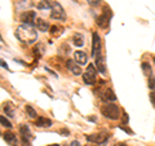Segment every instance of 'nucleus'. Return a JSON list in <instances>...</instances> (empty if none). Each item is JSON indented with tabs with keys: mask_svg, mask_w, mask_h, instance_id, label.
Listing matches in <instances>:
<instances>
[{
	"mask_svg": "<svg viewBox=\"0 0 155 146\" xmlns=\"http://www.w3.org/2000/svg\"><path fill=\"white\" fill-rule=\"evenodd\" d=\"M16 38L19 41L25 43V44H32V43L36 41L38 39V32L36 28L32 25H19L16 30Z\"/></svg>",
	"mask_w": 155,
	"mask_h": 146,
	"instance_id": "1",
	"label": "nucleus"
},
{
	"mask_svg": "<svg viewBox=\"0 0 155 146\" xmlns=\"http://www.w3.org/2000/svg\"><path fill=\"white\" fill-rule=\"evenodd\" d=\"M101 114L110 120H118L120 118V110L114 104H106L101 108Z\"/></svg>",
	"mask_w": 155,
	"mask_h": 146,
	"instance_id": "2",
	"label": "nucleus"
},
{
	"mask_svg": "<svg viewBox=\"0 0 155 146\" xmlns=\"http://www.w3.org/2000/svg\"><path fill=\"white\" fill-rule=\"evenodd\" d=\"M51 17L52 19H56V21H66V13L60 3H52Z\"/></svg>",
	"mask_w": 155,
	"mask_h": 146,
	"instance_id": "3",
	"label": "nucleus"
},
{
	"mask_svg": "<svg viewBox=\"0 0 155 146\" xmlns=\"http://www.w3.org/2000/svg\"><path fill=\"white\" fill-rule=\"evenodd\" d=\"M96 74H97V71H96L94 65H92V64L88 65V69H87V71L83 74V80L85 84L93 85L96 83Z\"/></svg>",
	"mask_w": 155,
	"mask_h": 146,
	"instance_id": "4",
	"label": "nucleus"
},
{
	"mask_svg": "<svg viewBox=\"0 0 155 146\" xmlns=\"http://www.w3.org/2000/svg\"><path fill=\"white\" fill-rule=\"evenodd\" d=\"M110 17H111V13H110V9L107 7L104 8V12L102 14L97 18V25H98L101 28H106L109 26V22H110Z\"/></svg>",
	"mask_w": 155,
	"mask_h": 146,
	"instance_id": "5",
	"label": "nucleus"
},
{
	"mask_svg": "<svg viewBox=\"0 0 155 146\" xmlns=\"http://www.w3.org/2000/svg\"><path fill=\"white\" fill-rule=\"evenodd\" d=\"M101 53V38L97 32L92 34V57H97Z\"/></svg>",
	"mask_w": 155,
	"mask_h": 146,
	"instance_id": "6",
	"label": "nucleus"
},
{
	"mask_svg": "<svg viewBox=\"0 0 155 146\" xmlns=\"http://www.w3.org/2000/svg\"><path fill=\"white\" fill-rule=\"evenodd\" d=\"M21 22H23L25 25H32V23H35L36 21V13L32 12V11H27V12H23L21 14Z\"/></svg>",
	"mask_w": 155,
	"mask_h": 146,
	"instance_id": "7",
	"label": "nucleus"
},
{
	"mask_svg": "<svg viewBox=\"0 0 155 146\" xmlns=\"http://www.w3.org/2000/svg\"><path fill=\"white\" fill-rule=\"evenodd\" d=\"M107 138H109V136L105 133H94V134L87 136V141L94 142V144H104V142H106Z\"/></svg>",
	"mask_w": 155,
	"mask_h": 146,
	"instance_id": "8",
	"label": "nucleus"
},
{
	"mask_svg": "<svg viewBox=\"0 0 155 146\" xmlns=\"http://www.w3.org/2000/svg\"><path fill=\"white\" fill-rule=\"evenodd\" d=\"M74 60L76 61L78 65L84 66V65H87V61H88V56H87V53L83 51H76V52H74Z\"/></svg>",
	"mask_w": 155,
	"mask_h": 146,
	"instance_id": "9",
	"label": "nucleus"
},
{
	"mask_svg": "<svg viewBox=\"0 0 155 146\" xmlns=\"http://www.w3.org/2000/svg\"><path fill=\"white\" fill-rule=\"evenodd\" d=\"M66 66H67V69H69L74 75H76V76L81 75V67H80V65L76 64L75 60H67L66 61Z\"/></svg>",
	"mask_w": 155,
	"mask_h": 146,
	"instance_id": "10",
	"label": "nucleus"
},
{
	"mask_svg": "<svg viewBox=\"0 0 155 146\" xmlns=\"http://www.w3.org/2000/svg\"><path fill=\"white\" fill-rule=\"evenodd\" d=\"M96 67H97V70H98V72H101V74H105L106 72L105 57L102 56V53H100V55L96 57Z\"/></svg>",
	"mask_w": 155,
	"mask_h": 146,
	"instance_id": "11",
	"label": "nucleus"
},
{
	"mask_svg": "<svg viewBox=\"0 0 155 146\" xmlns=\"http://www.w3.org/2000/svg\"><path fill=\"white\" fill-rule=\"evenodd\" d=\"M35 26H36V30L41 31V32H45V31L49 30V23H48L47 21H44L43 18H36Z\"/></svg>",
	"mask_w": 155,
	"mask_h": 146,
	"instance_id": "12",
	"label": "nucleus"
},
{
	"mask_svg": "<svg viewBox=\"0 0 155 146\" xmlns=\"http://www.w3.org/2000/svg\"><path fill=\"white\" fill-rule=\"evenodd\" d=\"M36 127L39 128H48L52 125V120L48 119V118H44V116H39V118L36 119Z\"/></svg>",
	"mask_w": 155,
	"mask_h": 146,
	"instance_id": "13",
	"label": "nucleus"
},
{
	"mask_svg": "<svg viewBox=\"0 0 155 146\" xmlns=\"http://www.w3.org/2000/svg\"><path fill=\"white\" fill-rule=\"evenodd\" d=\"M19 132H21L22 137H23V141H25V142H27L30 138H32L31 137V131H30V128H28L27 124H22L21 127H19Z\"/></svg>",
	"mask_w": 155,
	"mask_h": 146,
	"instance_id": "14",
	"label": "nucleus"
},
{
	"mask_svg": "<svg viewBox=\"0 0 155 146\" xmlns=\"http://www.w3.org/2000/svg\"><path fill=\"white\" fill-rule=\"evenodd\" d=\"M101 97H102V100H104V101H106V102L116 101V96H115V93L113 92V89H110V88L105 89V91H104V95L101 96Z\"/></svg>",
	"mask_w": 155,
	"mask_h": 146,
	"instance_id": "15",
	"label": "nucleus"
},
{
	"mask_svg": "<svg viewBox=\"0 0 155 146\" xmlns=\"http://www.w3.org/2000/svg\"><path fill=\"white\" fill-rule=\"evenodd\" d=\"M72 43H74V45H76V47H83L84 45L83 34H80V32L74 34V36H72Z\"/></svg>",
	"mask_w": 155,
	"mask_h": 146,
	"instance_id": "16",
	"label": "nucleus"
},
{
	"mask_svg": "<svg viewBox=\"0 0 155 146\" xmlns=\"http://www.w3.org/2000/svg\"><path fill=\"white\" fill-rule=\"evenodd\" d=\"M3 138L5 140L8 144H11V145L16 146V144H17V137H16V134L12 133V132H4V133H3Z\"/></svg>",
	"mask_w": 155,
	"mask_h": 146,
	"instance_id": "17",
	"label": "nucleus"
},
{
	"mask_svg": "<svg viewBox=\"0 0 155 146\" xmlns=\"http://www.w3.org/2000/svg\"><path fill=\"white\" fill-rule=\"evenodd\" d=\"M4 111H5V115L11 116V118L14 116V109H13V105L11 102H5V104H4Z\"/></svg>",
	"mask_w": 155,
	"mask_h": 146,
	"instance_id": "18",
	"label": "nucleus"
},
{
	"mask_svg": "<svg viewBox=\"0 0 155 146\" xmlns=\"http://www.w3.org/2000/svg\"><path fill=\"white\" fill-rule=\"evenodd\" d=\"M25 110H26V113L28 114V116H30V118H34V119H38V118H39V116H38V113H36V110L34 109L32 106H30V105H26Z\"/></svg>",
	"mask_w": 155,
	"mask_h": 146,
	"instance_id": "19",
	"label": "nucleus"
},
{
	"mask_svg": "<svg viewBox=\"0 0 155 146\" xmlns=\"http://www.w3.org/2000/svg\"><path fill=\"white\" fill-rule=\"evenodd\" d=\"M141 67H142V71H143V74H145V75L151 76L153 70H151V66H150V65L147 64V62H143V64L141 65Z\"/></svg>",
	"mask_w": 155,
	"mask_h": 146,
	"instance_id": "20",
	"label": "nucleus"
},
{
	"mask_svg": "<svg viewBox=\"0 0 155 146\" xmlns=\"http://www.w3.org/2000/svg\"><path fill=\"white\" fill-rule=\"evenodd\" d=\"M52 8V4L48 0H40V3L38 4V9H48Z\"/></svg>",
	"mask_w": 155,
	"mask_h": 146,
	"instance_id": "21",
	"label": "nucleus"
},
{
	"mask_svg": "<svg viewBox=\"0 0 155 146\" xmlns=\"http://www.w3.org/2000/svg\"><path fill=\"white\" fill-rule=\"evenodd\" d=\"M0 123H2V125H3V127H5V128H12V127H13L12 123H11V121H9L4 115L0 116Z\"/></svg>",
	"mask_w": 155,
	"mask_h": 146,
	"instance_id": "22",
	"label": "nucleus"
},
{
	"mask_svg": "<svg viewBox=\"0 0 155 146\" xmlns=\"http://www.w3.org/2000/svg\"><path fill=\"white\" fill-rule=\"evenodd\" d=\"M149 88L151 91H155V78L154 76L149 78Z\"/></svg>",
	"mask_w": 155,
	"mask_h": 146,
	"instance_id": "23",
	"label": "nucleus"
},
{
	"mask_svg": "<svg viewBox=\"0 0 155 146\" xmlns=\"http://www.w3.org/2000/svg\"><path fill=\"white\" fill-rule=\"evenodd\" d=\"M87 3H88L89 5H92V7H97L101 3V0H87Z\"/></svg>",
	"mask_w": 155,
	"mask_h": 146,
	"instance_id": "24",
	"label": "nucleus"
},
{
	"mask_svg": "<svg viewBox=\"0 0 155 146\" xmlns=\"http://www.w3.org/2000/svg\"><path fill=\"white\" fill-rule=\"evenodd\" d=\"M150 101H151L153 106L155 108V92H151V93H150Z\"/></svg>",
	"mask_w": 155,
	"mask_h": 146,
	"instance_id": "25",
	"label": "nucleus"
},
{
	"mask_svg": "<svg viewBox=\"0 0 155 146\" xmlns=\"http://www.w3.org/2000/svg\"><path fill=\"white\" fill-rule=\"evenodd\" d=\"M57 31H58L57 26H52L51 27V34H52V35H57Z\"/></svg>",
	"mask_w": 155,
	"mask_h": 146,
	"instance_id": "26",
	"label": "nucleus"
},
{
	"mask_svg": "<svg viewBox=\"0 0 155 146\" xmlns=\"http://www.w3.org/2000/svg\"><path fill=\"white\" fill-rule=\"evenodd\" d=\"M123 123L124 124L128 123V115H127V113H123Z\"/></svg>",
	"mask_w": 155,
	"mask_h": 146,
	"instance_id": "27",
	"label": "nucleus"
},
{
	"mask_svg": "<svg viewBox=\"0 0 155 146\" xmlns=\"http://www.w3.org/2000/svg\"><path fill=\"white\" fill-rule=\"evenodd\" d=\"M70 146H80V144H79V141H72Z\"/></svg>",
	"mask_w": 155,
	"mask_h": 146,
	"instance_id": "28",
	"label": "nucleus"
},
{
	"mask_svg": "<svg viewBox=\"0 0 155 146\" xmlns=\"http://www.w3.org/2000/svg\"><path fill=\"white\" fill-rule=\"evenodd\" d=\"M2 66H3V67H5V69H8V65H7V62L4 61V60H2Z\"/></svg>",
	"mask_w": 155,
	"mask_h": 146,
	"instance_id": "29",
	"label": "nucleus"
},
{
	"mask_svg": "<svg viewBox=\"0 0 155 146\" xmlns=\"http://www.w3.org/2000/svg\"><path fill=\"white\" fill-rule=\"evenodd\" d=\"M61 133H62V134H66V136H67V134H69V131H67V129H62V131H61Z\"/></svg>",
	"mask_w": 155,
	"mask_h": 146,
	"instance_id": "30",
	"label": "nucleus"
},
{
	"mask_svg": "<svg viewBox=\"0 0 155 146\" xmlns=\"http://www.w3.org/2000/svg\"><path fill=\"white\" fill-rule=\"evenodd\" d=\"M115 146H125V144H118V145H115Z\"/></svg>",
	"mask_w": 155,
	"mask_h": 146,
	"instance_id": "31",
	"label": "nucleus"
},
{
	"mask_svg": "<svg viewBox=\"0 0 155 146\" xmlns=\"http://www.w3.org/2000/svg\"><path fill=\"white\" fill-rule=\"evenodd\" d=\"M49 146H60L58 144H53V145H49Z\"/></svg>",
	"mask_w": 155,
	"mask_h": 146,
	"instance_id": "32",
	"label": "nucleus"
},
{
	"mask_svg": "<svg viewBox=\"0 0 155 146\" xmlns=\"http://www.w3.org/2000/svg\"><path fill=\"white\" fill-rule=\"evenodd\" d=\"M74 2H76V0H74Z\"/></svg>",
	"mask_w": 155,
	"mask_h": 146,
	"instance_id": "33",
	"label": "nucleus"
},
{
	"mask_svg": "<svg viewBox=\"0 0 155 146\" xmlns=\"http://www.w3.org/2000/svg\"><path fill=\"white\" fill-rule=\"evenodd\" d=\"M154 61H155V60H154Z\"/></svg>",
	"mask_w": 155,
	"mask_h": 146,
	"instance_id": "34",
	"label": "nucleus"
}]
</instances>
